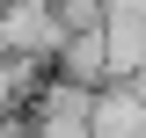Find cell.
<instances>
[{"mask_svg": "<svg viewBox=\"0 0 146 138\" xmlns=\"http://www.w3.org/2000/svg\"><path fill=\"white\" fill-rule=\"evenodd\" d=\"M58 36H66V22H58V7H51V0H0V58L51 73Z\"/></svg>", "mask_w": 146, "mask_h": 138, "instance_id": "cell-1", "label": "cell"}, {"mask_svg": "<svg viewBox=\"0 0 146 138\" xmlns=\"http://www.w3.org/2000/svg\"><path fill=\"white\" fill-rule=\"evenodd\" d=\"M51 73H66V80H80V87H110V66H102V22H95V29H66V36H58Z\"/></svg>", "mask_w": 146, "mask_h": 138, "instance_id": "cell-2", "label": "cell"}, {"mask_svg": "<svg viewBox=\"0 0 146 138\" xmlns=\"http://www.w3.org/2000/svg\"><path fill=\"white\" fill-rule=\"evenodd\" d=\"M36 80H44L36 66H15V58H0V116L29 102V87H36Z\"/></svg>", "mask_w": 146, "mask_h": 138, "instance_id": "cell-3", "label": "cell"}]
</instances>
